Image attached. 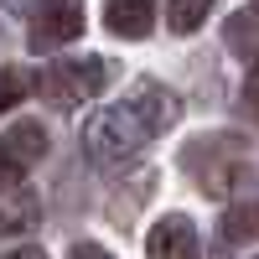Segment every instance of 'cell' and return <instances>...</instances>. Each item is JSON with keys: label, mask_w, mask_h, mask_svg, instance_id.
Segmentation results:
<instances>
[{"label": "cell", "mask_w": 259, "mask_h": 259, "mask_svg": "<svg viewBox=\"0 0 259 259\" xmlns=\"http://www.w3.org/2000/svg\"><path fill=\"white\" fill-rule=\"evenodd\" d=\"M16 104H21V73L6 68V109H16Z\"/></svg>", "instance_id": "obj_9"}, {"label": "cell", "mask_w": 259, "mask_h": 259, "mask_svg": "<svg viewBox=\"0 0 259 259\" xmlns=\"http://www.w3.org/2000/svg\"><path fill=\"white\" fill-rule=\"evenodd\" d=\"M244 233H259V207H249V202L223 218V239H244Z\"/></svg>", "instance_id": "obj_8"}, {"label": "cell", "mask_w": 259, "mask_h": 259, "mask_svg": "<svg viewBox=\"0 0 259 259\" xmlns=\"http://www.w3.org/2000/svg\"><path fill=\"white\" fill-rule=\"evenodd\" d=\"M47 156V130H41V119H11L6 130V166L21 171V166H31Z\"/></svg>", "instance_id": "obj_6"}, {"label": "cell", "mask_w": 259, "mask_h": 259, "mask_svg": "<svg viewBox=\"0 0 259 259\" xmlns=\"http://www.w3.org/2000/svg\"><path fill=\"white\" fill-rule=\"evenodd\" d=\"M177 114H182V99L171 94L166 83L140 78L119 104H109V109H99V114L83 119V156H89L94 166L130 161L140 145H150L161 130L177 124Z\"/></svg>", "instance_id": "obj_1"}, {"label": "cell", "mask_w": 259, "mask_h": 259, "mask_svg": "<svg viewBox=\"0 0 259 259\" xmlns=\"http://www.w3.org/2000/svg\"><path fill=\"white\" fill-rule=\"evenodd\" d=\"M145 254L150 259H197V228H192V218L187 212H166V218L150 228Z\"/></svg>", "instance_id": "obj_4"}, {"label": "cell", "mask_w": 259, "mask_h": 259, "mask_svg": "<svg viewBox=\"0 0 259 259\" xmlns=\"http://www.w3.org/2000/svg\"><path fill=\"white\" fill-rule=\"evenodd\" d=\"M104 83H109V62L104 57H68V62L41 68L36 94L47 104H57V109H83L94 94H104Z\"/></svg>", "instance_id": "obj_2"}, {"label": "cell", "mask_w": 259, "mask_h": 259, "mask_svg": "<svg viewBox=\"0 0 259 259\" xmlns=\"http://www.w3.org/2000/svg\"><path fill=\"white\" fill-rule=\"evenodd\" d=\"M104 26L114 36H124V41L150 36V26H156V0H109V6H104Z\"/></svg>", "instance_id": "obj_5"}, {"label": "cell", "mask_w": 259, "mask_h": 259, "mask_svg": "<svg viewBox=\"0 0 259 259\" xmlns=\"http://www.w3.org/2000/svg\"><path fill=\"white\" fill-rule=\"evenodd\" d=\"M207 6L212 0H166V26L171 31H197L207 21Z\"/></svg>", "instance_id": "obj_7"}, {"label": "cell", "mask_w": 259, "mask_h": 259, "mask_svg": "<svg viewBox=\"0 0 259 259\" xmlns=\"http://www.w3.org/2000/svg\"><path fill=\"white\" fill-rule=\"evenodd\" d=\"M249 109L259 119V57H254V68H249Z\"/></svg>", "instance_id": "obj_11"}, {"label": "cell", "mask_w": 259, "mask_h": 259, "mask_svg": "<svg viewBox=\"0 0 259 259\" xmlns=\"http://www.w3.org/2000/svg\"><path fill=\"white\" fill-rule=\"evenodd\" d=\"M6 259H47V254H41V249H36V244H21V249H11V254H6Z\"/></svg>", "instance_id": "obj_12"}, {"label": "cell", "mask_w": 259, "mask_h": 259, "mask_svg": "<svg viewBox=\"0 0 259 259\" xmlns=\"http://www.w3.org/2000/svg\"><path fill=\"white\" fill-rule=\"evenodd\" d=\"M68 259H114V254H109V249H99V244H73Z\"/></svg>", "instance_id": "obj_10"}, {"label": "cell", "mask_w": 259, "mask_h": 259, "mask_svg": "<svg viewBox=\"0 0 259 259\" xmlns=\"http://www.w3.org/2000/svg\"><path fill=\"white\" fill-rule=\"evenodd\" d=\"M89 26V11H83V0H41L31 11V47L36 52H52V47H68L73 36H83Z\"/></svg>", "instance_id": "obj_3"}]
</instances>
